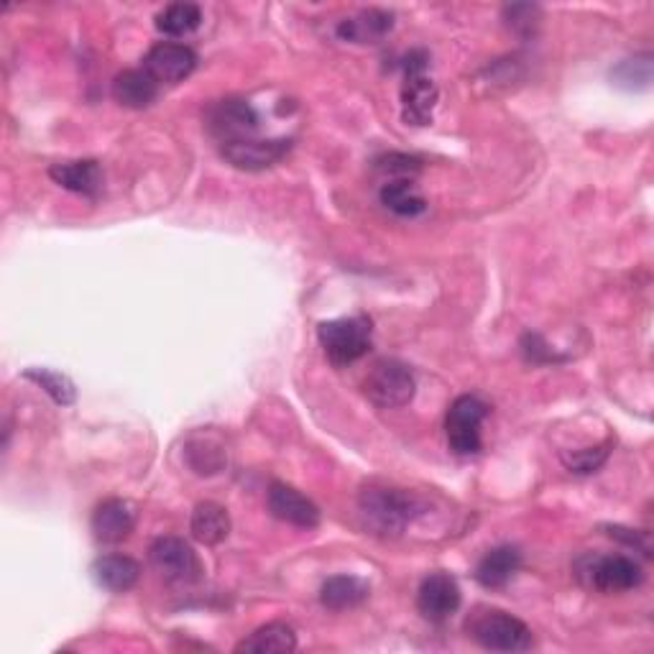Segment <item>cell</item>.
Masks as SVG:
<instances>
[{"mask_svg":"<svg viewBox=\"0 0 654 654\" xmlns=\"http://www.w3.org/2000/svg\"><path fill=\"white\" fill-rule=\"evenodd\" d=\"M365 525L376 534L396 537L402 534L411 519L419 514V501L399 488H365L358 498Z\"/></svg>","mask_w":654,"mask_h":654,"instance_id":"6da1fadb","label":"cell"},{"mask_svg":"<svg viewBox=\"0 0 654 654\" xmlns=\"http://www.w3.org/2000/svg\"><path fill=\"white\" fill-rule=\"evenodd\" d=\"M427 52L415 49L404 59V84H402V115L411 126L432 123L435 105H438V84L425 75Z\"/></svg>","mask_w":654,"mask_h":654,"instance_id":"7a4b0ae2","label":"cell"},{"mask_svg":"<svg viewBox=\"0 0 654 654\" xmlns=\"http://www.w3.org/2000/svg\"><path fill=\"white\" fill-rule=\"evenodd\" d=\"M583 586L601 594H624L642 583V567L624 555H586L575 563Z\"/></svg>","mask_w":654,"mask_h":654,"instance_id":"3957f363","label":"cell"},{"mask_svg":"<svg viewBox=\"0 0 654 654\" xmlns=\"http://www.w3.org/2000/svg\"><path fill=\"white\" fill-rule=\"evenodd\" d=\"M327 361L338 369L361 361L371 350V323L365 317H340L317 327Z\"/></svg>","mask_w":654,"mask_h":654,"instance_id":"277c9868","label":"cell"},{"mask_svg":"<svg viewBox=\"0 0 654 654\" xmlns=\"http://www.w3.org/2000/svg\"><path fill=\"white\" fill-rule=\"evenodd\" d=\"M415 376H411L409 365H404L396 358H384L379 361L365 376L363 392L376 407L396 409L411 402L415 396Z\"/></svg>","mask_w":654,"mask_h":654,"instance_id":"5b68a950","label":"cell"},{"mask_svg":"<svg viewBox=\"0 0 654 654\" xmlns=\"http://www.w3.org/2000/svg\"><path fill=\"white\" fill-rule=\"evenodd\" d=\"M471 636L490 652H525L532 647V632L525 621L504 611H484L471 621Z\"/></svg>","mask_w":654,"mask_h":654,"instance_id":"8992f818","label":"cell"},{"mask_svg":"<svg viewBox=\"0 0 654 654\" xmlns=\"http://www.w3.org/2000/svg\"><path fill=\"white\" fill-rule=\"evenodd\" d=\"M488 415V407L478 396L465 394L450 404L446 415V435L450 448L458 455H476L481 450V425Z\"/></svg>","mask_w":654,"mask_h":654,"instance_id":"52a82bcc","label":"cell"},{"mask_svg":"<svg viewBox=\"0 0 654 654\" xmlns=\"http://www.w3.org/2000/svg\"><path fill=\"white\" fill-rule=\"evenodd\" d=\"M205 126L221 144L244 142V138H253L259 128V115L246 100L225 98L207 108Z\"/></svg>","mask_w":654,"mask_h":654,"instance_id":"ba28073f","label":"cell"},{"mask_svg":"<svg viewBox=\"0 0 654 654\" xmlns=\"http://www.w3.org/2000/svg\"><path fill=\"white\" fill-rule=\"evenodd\" d=\"M151 565L169 583H192L200 578V560L194 550L179 537H159L149 548Z\"/></svg>","mask_w":654,"mask_h":654,"instance_id":"9c48e42d","label":"cell"},{"mask_svg":"<svg viewBox=\"0 0 654 654\" xmlns=\"http://www.w3.org/2000/svg\"><path fill=\"white\" fill-rule=\"evenodd\" d=\"M198 67V54L192 46L177 42H159L154 44L144 59V69L159 84H177L187 80Z\"/></svg>","mask_w":654,"mask_h":654,"instance_id":"30bf717a","label":"cell"},{"mask_svg":"<svg viewBox=\"0 0 654 654\" xmlns=\"http://www.w3.org/2000/svg\"><path fill=\"white\" fill-rule=\"evenodd\" d=\"M458 606H461V588H458L455 578H450L448 573L427 575L417 594L419 613L432 624H442L453 617Z\"/></svg>","mask_w":654,"mask_h":654,"instance_id":"8fae6325","label":"cell"},{"mask_svg":"<svg viewBox=\"0 0 654 654\" xmlns=\"http://www.w3.org/2000/svg\"><path fill=\"white\" fill-rule=\"evenodd\" d=\"M292 149V142L286 138H271V142H259V138H244V142L223 144V159L233 164L236 169L261 171L274 167L284 159V154Z\"/></svg>","mask_w":654,"mask_h":654,"instance_id":"7c38bea8","label":"cell"},{"mask_svg":"<svg viewBox=\"0 0 654 654\" xmlns=\"http://www.w3.org/2000/svg\"><path fill=\"white\" fill-rule=\"evenodd\" d=\"M136 527V511L134 506L123 498H108L92 511L90 519V529L92 537L103 544H119L123 540H128L131 532Z\"/></svg>","mask_w":654,"mask_h":654,"instance_id":"4fadbf2b","label":"cell"},{"mask_svg":"<svg viewBox=\"0 0 654 654\" xmlns=\"http://www.w3.org/2000/svg\"><path fill=\"white\" fill-rule=\"evenodd\" d=\"M269 511L277 519L300 529H313L320 525V509L309 501L305 494L286 484H271L269 488Z\"/></svg>","mask_w":654,"mask_h":654,"instance_id":"5bb4252c","label":"cell"},{"mask_svg":"<svg viewBox=\"0 0 654 654\" xmlns=\"http://www.w3.org/2000/svg\"><path fill=\"white\" fill-rule=\"evenodd\" d=\"M49 177L65 187V190L84 194V198H98L100 190H103V169L92 159L54 164L49 169Z\"/></svg>","mask_w":654,"mask_h":654,"instance_id":"9a60e30c","label":"cell"},{"mask_svg":"<svg viewBox=\"0 0 654 654\" xmlns=\"http://www.w3.org/2000/svg\"><path fill=\"white\" fill-rule=\"evenodd\" d=\"M113 98L121 105L142 111L159 98V82L146 69H123L113 80Z\"/></svg>","mask_w":654,"mask_h":654,"instance_id":"2e32d148","label":"cell"},{"mask_svg":"<svg viewBox=\"0 0 654 654\" xmlns=\"http://www.w3.org/2000/svg\"><path fill=\"white\" fill-rule=\"evenodd\" d=\"M138 575H142V565L128 555H105L92 565V578L111 594H126L138 583Z\"/></svg>","mask_w":654,"mask_h":654,"instance_id":"e0dca14e","label":"cell"},{"mask_svg":"<svg viewBox=\"0 0 654 654\" xmlns=\"http://www.w3.org/2000/svg\"><path fill=\"white\" fill-rule=\"evenodd\" d=\"M521 567V555L511 544L488 550L476 565V580L484 588H504Z\"/></svg>","mask_w":654,"mask_h":654,"instance_id":"ac0fdd59","label":"cell"},{"mask_svg":"<svg viewBox=\"0 0 654 654\" xmlns=\"http://www.w3.org/2000/svg\"><path fill=\"white\" fill-rule=\"evenodd\" d=\"M394 26V15L388 11H379V8H371V11H361L353 19H346L338 26V36L342 42H356V44H376L379 38H384Z\"/></svg>","mask_w":654,"mask_h":654,"instance_id":"d6986e66","label":"cell"},{"mask_svg":"<svg viewBox=\"0 0 654 654\" xmlns=\"http://www.w3.org/2000/svg\"><path fill=\"white\" fill-rule=\"evenodd\" d=\"M190 529L194 540L213 548V544H221L230 534V517L221 504L202 501L194 506Z\"/></svg>","mask_w":654,"mask_h":654,"instance_id":"ffe728a7","label":"cell"},{"mask_svg":"<svg viewBox=\"0 0 654 654\" xmlns=\"http://www.w3.org/2000/svg\"><path fill=\"white\" fill-rule=\"evenodd\" d=\"M365 598H369V586L356 575H335L320 590V601L330 611L356 609Z\"/></svg>","mask_w":654,"mask_h":654,"instance_id":"44dd1931","label":"cell"},{"mask_svg":"<svg viewBox=\"0 0 654 654\" xmlns=\"http://www.w3.org/2000/svg\"><path fill=\"white\" fill-rule=\"evenodd\" d=\"M379 198H381V205L402 217H415L427 210L425 198L419 194L417 187L411 184V179L407 177H396L392 182H386L381 187Z\"/></svg>","mask_w":654,"mask_h":654,"instance_id":"7402d4cb","label":"cell"},{"mask_svg":"<svg viewBox=\"0 0 654 654\" xmlns=\"http://www.w3.org/2000/svg\"><path fill=\"white\" fill-rule=\"evenodd\" d=\"M297 650V634L286 624H267L244 640L236 647V652L248 654H271V652H294Z\"/></svg>","mask_w":654,"mask_h":654,"instance_id":"603a6c76","label":"cell"},{"mask_svg":"<svg viewBox=\"0 0 654 654\" xmlns=\"http://www.w3.org/2000/svg\"><path fill=\"white\" fill-rule=\"evenodd\" d=\"M202 23L198 3H171L157 13V29L164 36H187Z\"/></svg>","mask_w":654,"mask_h":654,"instance_id":"cb8c5ba5","label":"cell"},{"mask_svg":"<svg viewBox=\"0 0 654 654\" xmlns=\"http://www.w3.org/2000/svg\"><path fill=\"white\" fill-rule=\"evenodd\" d=\"M26 379L36 381V384L42 386L54 402L61 404V407H69V404H75V399H77V388L72 381L65 376V373H57L49 369H29Z\"/></svg>","mask_w":654,"mask_h":654,"instance_id":"d4e9b609","label":"cell"},{"mask_svg":"<svg viewBox=\"0 0 654 654\" xmlns=\"http://www.w3.org/2000/svg\"><path fill=\"white\" fill-rule=\"evenodd\" d=\"M613 80H617L619 88H627V90L647 88L652 80V57L650 54H642V57L627 59L624 65L617 67Z\"/></svg>","mask_w":654,"mask_h":654,"instance_id":"484cf974","label":"cell"},{"mask_svg":"<svg viewBox=\"0 0 654 654\" xmlns=\"http://www.w3.org/2000/svg\"><path fill=\"white\" fill-rule=\"evenodd\" d=\"M606 458H609V450L606 448H590L583 450V453L565 455V465L573 473H596L606 463Z\"/></svg>","mask_w":654,"mask_h":654,"instance_id":"4316f807","label":"cell"},{"mask_svg":"<svg viewBox=\"0 0 654 654\" xmlns=\"http://www.w3.org/2000/svg\"><path fill=\"white\" fill-rule=\"evenodd\" d=\"M376 167L388 171V174L409 177L411 171L419 169V161L415 157H402V154H388V157L376 161Z\"/></svg>","mask_w":654,"mask_h":654,"instance_id":"83f0119b","label":"cell"},{"mask_svg":"<svg viewBox=\"0 0 654 654\" xmlns=\"http://www.w3.org/2000/svg\"><path fill=\"white\" fill-rule=\"evenodd\" d=\"M609 534L617 537V540H621L624 544H629V548H640L644 555H650V544L642 540L640 534L632 532V529H624V527H609Z\"/></svg>","mask_w":654,"mask_h":654,"instance_id":"f1b7e54d","label":"cell"}]
</instances>
